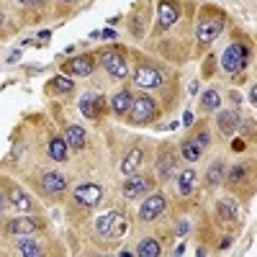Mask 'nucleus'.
<instances>
[{
	"mask_svg": "<svg viewBox=\"0 0 257 257\" xmlns=\"http://www.w3.org/2000/svg\"><path fill=\"white\" fill-rule=\"evenodd\" d=\"M224 24H226V18L221 13H213V11L203 13L198 26H196V39L201 41V44H211V41L224 31Z\"/></svg>",
	"mask_w": 257,
	"mask_h": 257,
	"instance_id": "f257e3e1",
	"label": "nucleus"
},
{
	"mask_svg": "<svg viewBox=\"0 0 257 257\" xmlns=\"http://www.w3.org/2000/svg\"><path fill=\"white\" fill-rule=\"evenodd\" d=\"M157 108H155V100L152 98H147V95H139L132 100V108H128V123L132 126H144L155 118Z\"/></svg>",
	"mask_w": 257,
	"mask_h": 257,
	"instance_id": "f03ea898",
	"label": "nucleus"
},
{
	"mask_svg": "<svg viewBox=\"0 0 257 257\" xmlns=\"http://www.w3.org/2000/svg\"><path fill=\"white\" fill-rule=\"evenodd\" d=\"M247 62H249V52H247L244 44H231V47H226L224 54H221V67H224V72H229V75H237L239 70H244Z\"/></svg>",
	"mask_w": 257,
	"mask_h": 257,
	"instance_id": "7ed1b4c3",
	"label": "nucleus"
},
{
	"mask_svg": "<svg viewBox=\"0 0 257 257\" xmlns=\"http://www.w3.org/2000/svg\"><path fill=\"white\" fill-rule=\"evenodd\" d=\"M100 64L105 70H108V75L111 77H116V80H123L126 75H128V62H126V54L123 52H118V49H105L103 54H100Z\"/></svg>",
	"mask_w": 257,
	"mask_h": 257,
	"instance_id": "20e7f679",
	"label": "nucleus"
},
{
	"mask_svg": "<svg viewBox=\"0 0 257 257\" xmlns=\"http://www.w3.org/2000/svg\"><path fill=\"white\" fill-rule=\"evenodd\" d=\"M134 82L139 85V88L144 90H152V88H160L162 85V72L157 67H152V64H139L137 72H134Z\"/></svg>",
	"mask_w": 257,
	"mask_h": 257,
	"instance_id": "39448f33",
	"label": "nucleus"
},
{
	"mask_svg": "<svg viewBox=\"0 0 257 257\" xmlns=\"http://www.w3.org/2000/svg\"><path fill=\"white\" fill-rule=\"evenodd\" d=\"M75 198H77V203H82L85 208H93V206H98L100 198H103V188L95 185V183H82V185L75 188Z\"/></svg>",
	"mask_w": 257,
	"mask_h": 257,
	"instance_id": "423d86ee",
	"label": "nucleus"
},
{
	"mask_svg": "<svg viewBox=\"0 0 257 257\" xmlns=\"http://www.w3.org/2000/svg\"><path fill=\"white\" fill-rule=\"evenodd\" d=\"M6 196H8V206H13V208H18V211H24V213L34 208V201H31L16 183H11V180H6Z\"/></svg>",
	"mask_w": 257,
	"mask_h": 257,
	"instance_id": "0eeeda50",
	"label": "nucleus"
},
{
	"mask_svg": "<svg viewBox=\"0 0 257 257\" xmlns=\"http://www.w3.org/2000/svg\"><path fill=\"white\" fill-rule=\"evenodd\" d=\"M165 206H167V198L160 196V193H155V196H149V198L144 201V206L139 208V219H142V221H155L160 213L165 211Z\"/></svg>",
	"mask_w": 257,
	"mask_h": 257,
	"instance_id": "6e6552de",
	"label": "nucleus"
},
{
	"mask_svg": "<svg viewBox=\"0 0 257 257\" xmlns=\"http://www.w3.org/2000/svg\"><path fill=\"white\" fill-rule=\"evenodd\" d=\"M95 67V59L90 54H82V57H72L62 64V70L64 72H70V75H90Z\"/></svg>",
	"mask_w": 257,
	"mask_h": 257,
	"instance_id": "1a4fd4ad",
	"label": "nucleus"
},
{
	"mask_svg": "<svg viewBox=\"0 0 257 257\" xmlns=\"http://www.w3.org/2000/svg\"><path fill=\"white\" fill-rule=\"evenodd\" d=\"M39 229H41V221L39 219H24V216L8 221V226H6V231L8 234H16V237H26V234H34Z\"/></svg>",
	"mask_w": 257,
	"mask_h": 257,
	"instance_id": "9d476101",
	"label": "nucleus"
},
{
	"mask_svg": "<svg viewBox=\"0 0 257 257\" xmlns=\"http://www.w3.org/2000/svg\"><path fill=\"white\" fill-rule=\"evenodd\" d=\"M149 188V180H147V175H128V180L121 185V193H123V198H137V196H142V193Z\"/></svg>",
	"mask_w": 257,
	"mask_h": 257,
	"instance_id": "9b49d317",
	"label": "nucleus"
},
{
	"mask_svg": "<svg viewBox=\"0 0 257 257\" xmlns=\"http://www.w3.org/2000/svg\"><path fill=\"white\" fill-rule=\"evenodd\" d=\"M175 170H178V160H175V155L170 152V149L160 152V157H157V173H160V178H162V180H170V178L175 175Z\"/></svg>",
	"mask_w": 257,
	"mask_h": 257,
	"instance_id": "f8f14e48",
	"label": "nucleus"
},
{
	"mask_svg": "<svg viewBox=\"0 0 257 257\" xmlns=\"http://www.w3.org/2000/svg\"><path fill=\"white\" fill-rule=\"evenodd\" d=\"M142 162H144V149L137 144V147H132V152L123 157V162H121V173H123V175H134L137 170L142 167Z\"/></svg>",
	"mask_w": 257,
	"mask_h": 257,
	"instance_id": "ddd939ff",
	"label": "nucleus"
},
{
	"mask_svg": "<svg viewBox=\"0 0 257 257\" xmlns=\"http://www.w3.org/2000/svg\"><path fill=\"white\" fill-rule=\"evenodd\" d=\"M64 188H67L64 175H59V173H44L41 175V190L49 193V196H57V193H62Z\"/></svg>",
	"mask_w": 257,
	"mask_h": 257,
	"instance_id": "4468645a",
	"label": "nucleus"
},
{
	"mask_svg": "<svg viewBox=\"0 0 257 257\" xmlns=\"http://www.w3.org/2000/svg\"><path fill=\"white\" fill-rule=\"evenodd\" d=\"M216 123H219V132L224 137H231L234 132H237V126H239V113L237 111H221Z\"/></svg>",
	"mask_w": 257,
	"mask_h": 257,
	"instance_id": "2eb2a0df",
	"label": "nucleus"
},
{
	"mask_svg": "<svg viewBox=\"0 0 257 257\" xmlns=\"http://www.w3.org/2000/svg\"><path fill=\"white\" fill-rule=\"evenodd\" d=\"M132 100H134V95L128 93L126 88H123V90H118V93L111 98V111H113L116 116H126V113H128V108H132Z\"/></svg>",
	"mask_w": 257,
	"mask_h": 257,
	"instance_id": "dca6fc26",
	"label": "nucleus"
},
{
	"mask_svg": "<svg viewBox=\"0 0 257 257\" xmlns=\"http://www.w3.org/2000/svg\"><path fill=\"white\" fill-rule=\"evenodd\" d=\"M178 16H180V11H178V6L173 3V0H162V3H160V26L162 29L173 26L178 21Z\"/></svg>",
	"mask_w": 257,
	"mask_h": 257,
	"instance_id": "f3484780",
	"label": "nucleus"
},
{
	"mask_svg": "<svg viewBox=\"0 0 257 257\" xmlns=\"http://www.w3.org/2000/svg\"><path fill=\"white\" fill-rule=\"evenodd\" d=\"M103 98H95V95H82L80 100V111L82 116H88V118H98V108H103Z\"/></svg>",
	"mask_w": 257,
	"mask_h": 257,
	"instance_id": "a211bd4d",
	"label": "nucleus"
},
{
	"mask_svg": "<svg viewBox=\"0 0 257 257\" xmlns=\"http://www.w3.org/2000/svg\"><path fill=\"white\" fill-rule=\"evenodd\" d=\"M224 175H226V165L221 160H216V162L208 167V173H206V185H211V188L221 185L224 183Z\"/></svg>",
	"mask_w": 257,
	"mask_h": 257,
	"instance_id": "6ab92c4d",
	"label": "nucleus"
},
{
	"mask_svg": "<svg viewBox=\"0 0 257 257\" xmlns=\"http://www.w3.org/2000/svg\"><path fill=\"white\" fill-rule=\"evenodd\" d=\"M16 249H18L21 254H26V257H41V254H44V247H41L39 242H34V239H29V234L18 239Z\"/></svg>",
	"mask_w": 257,
	"mask_h": 257,
	"instance_id": "aec40b11",
	"label": "nucleus"
},
{
	"mask_svg": "<svg viewBox=\"0 0 257 257\" xmlns=\"http://www.w3.org/2000/svg\"><path fill=\"white\" fill-rule=\"evenodd\" d=\"M64 142H67V147L72 149H82L85 147V132H82V126H67V132H64Z\"/></svg>",
	"mask_w": 257,
	"mask_h": 257,
	"instance_id": "412c9836",
	"label": "nucleus"
},
{
	"mask_svg": "<svg viewBox=\"0 0 257 257\" xmlns=\"http://www.w3.org/2000/svg\"><path fill=\"white\" fill-rule=\"evenodd\" d=\"M126 229H128V224H126V216H121V213L116 211V216H113V221H111L108 231H105V237H108V239H121L123 234H126Z\"/></svg>",
	"mask_w": 257,
	"mask_h": 257,
	"instance_id": "4be33fe9",
	"label": "nucleus"
},
{
	"mask_svg": "<svg viewBox=\"0 0 257 257\" xmlns=\"http://www.w3.org/2000/svg\"><path fill=\"white\" fill-rule=\"evenodd\" d=\"M216 213H219L221 221H237L239 219V211H237V203L234 201H219Z\"/></svg>",
	"mask_w": 257,
	"mask_h": 257,
	"instance_id": "5701e85b",
	"label": "nucleus"
},
{
	"mask_svg": "<svg viewBox=\"0 0 257 257\" xmlns=\"http://www.w3.org/2000/svg\"><path fill=\"white\" fill-rule=\"evenodd\" d=\"M193 188H196V173H193V170L180 173V178H178V193H180V196H190Z\"/></svg>",
	"mask_w": 257,
	"mask_h": 257,
	"instance_id": "b1692460",
	"label": "nucleus"
},
{
	"mask_svg": "<svg viewBox=\"0 0 257 257\" xmlns=\"http://www.w3.org/2000/svg\"><path fill=\"white\" fill-rule=\"evenodd\" d=\"M247 165H231V170L224 175V180L229 183V185H242L244 180H247Z\"/></svg>",
	"mask_w": 257,
	"mask_h": 257,
	"instance_id": "393cba45",
	"label": "nucleus"
},
{
	"mask_svg": "<svg viewBox=\"0 0 257 257\" xmlns=\"http://www.w3.org/2000/svg\"><path fill=\"white\" fill-rule=\"evenodd\" d=\"M49 157L57 160V162L67 160V142H64V139H52L49 142Z\"/></svg>",
	"mask_w": 257,
	"mask_h": 257,
	"instance_id": "a878e982",
	"label": "nucleus"
},
{
	"mask_svg": "<svg viewBox=\"0 0 257 257\" xmlns=\"http://www.w3.org/2000/svg\"><path fill=\"white\" fill-rule=\"evenodd\" d=\"M162 249H160V242L157 239H142L139 242V247H137V254H142V257H157Z\"/></svg>",
	"mask_w": 257,
	"mask_h": 257,
	"instance_id": "bb28decb",
	"label": "nucleus"
},
{
	"mask_svg": "<svg viewBox=\"0 0 257 257\" xmlns=\"http://www.w3.org/2000/svg\"><path fill=\"white\" fill-rule=\"evenodd\" d=\"M221 105V95L216 93V90H206L203 95H201V108L203 111H216Z\"/></svg>",
	"mask_w": 257,
	"mask_h": 257,
	"instance_id": "cd10ccee",
	"label": "nucleus"
},
{
	"mask_svg": "<svg viewBox=\"0 0 257 257\" xmlns=\"http://www.w3.org/2000/svg\"><path fill=\"white\" fill-rule=\"evenodd\" d=\"M180 152H183V157H185L188 162H196V160L201 157V147L193 142V139H188V142L180 144Z\"/></svg>",
	"mask_w": 257,
	"mask_h": 257,
	"instance_id": "c85d7f7f",
	"label": "nucleus"
},
{
	"mask_svg": "<svg viewBox=\"0 0 257 257\" xmlns=\"http://www.w3.org/2000/svg\"><path fill=\"white\" fill-rule=\"evenodd\" d=\"M52 90H59V93H72V88H75V82L70 80V77H54L52 80V85H49Z\"/></svg>",
	"mask_w": 257,
	"mask_h": 257,
	"instance_id": "c756f323",
	"label": "nucleus"
},
{
	"mask_svg": "<svg viewBox=\"0 0 257 257\" xmlns=\"http://www.w3.org/2000/svg\"><path fill=\"white\" fill-rule=\"evenodd\" d=\"M113 216H116V211H108V213H103V216L95 221V229H98V234H103V237H105V231H108V226H111Z\"/></svg>",
	"mask_w": 257,
	"mask_h": 257,
	"instance_id": "7c9ffc66",
	"label": "nucleus"
},
{
	"mask_svg": "<svg viewBox=\"0 0 257 257\" xmlns=\"http://www.w3.org/2000/svg\"><path fill=\"white\" fill-rule=\"evenodd\" d=\"M193 142H196V144H198V147L203 149V147H208V142H211V137H208V132H201V134H198L196 139H193Z\"/></svg>",
	"mask_w": 257,
	"mask_h": 257,
	"instance_id": "2f4dec72",
	"label": "nucleus"
},
{
	"mask_svg": "<svg viewBox=\"0 0 257 257\" xmlns=\"http://www.w3.org/2000/svg\"><path fill=\"white\" fill-rule=\"evenodd\" d=\"M188 231H190V224H188V221H180V224H178V237H185Z\"/></svg>",
	"mask_w": 257,
	"mask_h": 257,
	"instance_id": "473e14b6",
	"label": "nucleus"
},
{
	"mask_svg": "<svg viewBox=\"0 0 257 257\" xmlns=\"http://www.w3.org/2000/svg\"><path fill=\"white\" fill-rule=\"evenodd\" d=\"M8 208V196H6V193H0V213H3Z\"/></svg>",
	"mask_w": 257,
	"mask_h": 257,
	"instance_id": "72a5a7b5",
	"label": "nucleus"
},
{
	"mask_svg": "<svg viewBox=\"0 0 257 257\" xmlns=\"http://www.w3.org/2000/svg\"><path fill=\"white\" fill-rule=\"evenodd\" d=\"M18 3H21V6H41L44 0H18Z\"/></svg>",
	"mask_w": 257,
	"mask_h": 257,
	"instance_id": "f704fd0d",
	"label": "nucleus"
},
{
	"mask_svg": "<svg viewBox=\"0 0 257 257\" xmlns=\"http://www.w3.org/2000/svg\"><path fill=\"white\" fill-rule=\"evenodd\" d=\"M254 100H257V88L252 85V88H249V103H254Z\"/></svg>",
	"mask_w": 257,
	"mask_h": 257,
	"instance_id": "c9c22d12",
	"label": "nucleus"
},
{
	"mask_svg": "<svg viewBox=\"0 0 257 257\" xmlns=\"http://www.w3.org/2000/svg\"><path fill=\"white\" fill-rule=\"evenodd\" d=\"M190 121H193V116H190V113H185V116H183V123H185V126H190Z\"/></svg>",
	"mask_w": 257,
	"mask_h": 257,
	"instance_id": "e433bc0d",
	"label": "nucleus"
},
{
	"mask_svg": "<svg viewBox=\"0 0 257 257\" xmlns=\"http://www.w3.org/2000/svg\"><path fill=\"white\" fill-rule=\"evenodd\" d=\"M3 21H6V18H3V13H0V29H3Z\"/></svg>",
	"mask_w": 257,
	"mask_h": 257,
	"instance_id": "4c0bfd02",
	"label": "nucleus"
},
{
	"mask_svg": "<svg viewBox=\"0 0 257 257\" xmlns=\"http://www.w3.org/2000/svg\"><path fill=\"white\" fill-rule=\"evenodd\" d=\"M62 3H75V0H62Z\"/></svg>",
	"mask_w": 257,
	"mask_h": 257,
	"instance_id": "58836bf2",
	"label": "nucleus"
}]
</instances>
